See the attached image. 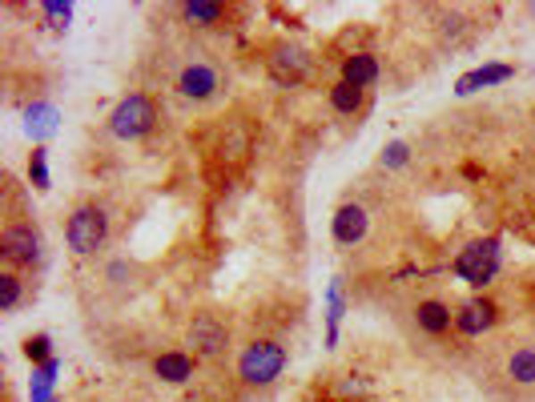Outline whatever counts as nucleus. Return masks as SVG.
<instances>
[{
	"mask_svg": "<svg viewBox=\"0 0 535 402\" xmlns=\"http://www.w3.org/2000/svg\"><path fill=\"white\" fill-rule=\"evenodd\" d=\"M286 362H290V354H286V346L278 338H254L238 354V378L246 386H254V390H266V386H274L282 378Z\"/></svg>",
	"mask_w": 535,
	"mask_h": 402,
	"instance_id": "f257e3e1",
	"label": "nucleus"
},
{
	"mask_svg": "<svg viewBox=\"0 0 535 402\" xmlns=\"http://www.w3.org/2000/svg\"><path fill=\"white\" fill-rule=\"evenodd\" d=\"M105 238H109V214H105V205H97V201H85V205H77L73 214H69L65 241H69V249H73L77 257L97 254V249L105 246Z\"/></svg>",
	"mask_w": 535,
	"mask_h": 402,
	"instance_id": "f03ea898",
	"label": "nucleus"
},
{
	"mask_svg": "<svg viewBox=\"0 0 535 402\" xmlns=\"http://www.w3.org/2000/svg\"><path fill=\"white\" fill-rule=\"evenodd\" d=\"M499 265H503V249H499V241L495 238H475L471 246H463L459 249V257L451 262V273L455 278H463L467 286H475V289H483L487 281L499 273Z\"/></svg>",
	"mask_w": 535,
	"mask_h": 402,
	"instance_id": "7ed1b4c3",
	"label": "nucleus"
},
{
	"mask_svg": "<svg viewBox=\"0 0 535 402\" xmlns=\"http://www.w3.org/2000/svg\"><path fill=\"white\" fill-rule=\"evenodd\" d=\"M157 125V105L149 93H130L117 101V109L109 113V133L121 137V141H141L149 137Z\"/></svg>",
	"mask_w": 535,
	"mask_h": 402,
	"instance_id": "20e7f679",
	"label": "nucleus"
},
{
	"mask_svg": "<svg viewBox=\"0 0 535 402\" xmlns=\"http://www.w3.org/2000/svg\"><path fill=\"white\" fill-rule=\"evenodd\" d=\"M266 72L282 88H294V85H302V80H310L314 56H310L302 45H294V40H274V45L266 48Z\"/></svg>",
	"mask_w": 535,
	"mask_h": 402,
	"instance_id": "39448f33",
	"label": "nucleus"
},
{
	"mask_svg": "<svg viewBox=\"0 0 535 402\" xmlns=\"http://www.w3.org/2000/svg\"><path fill=\"white\" fill-rule=\"evenodd\" d=\"M41 254H45V241L33 222L4 225V233H0V257L9 262V270H29V265L41 262Z\"/></svg>",
	"mask_w": 535,
	"mask_h": 402,
	"instance_id": "423d86ee",
	"label": "nucleus"
},
{
	"mask_svg": "<svg viewBox=\"0 0 535 402\" xmlns=\"http://www.w3.org/2000/svg\"><path fill=\"white\" fill-rule=\"evenodd\" d=\"M222 88H226V77H222L218 64H210V61H189V64H181V72H178V93L186 96V101L205 105V101H213Z\"/></svg>",
	"mask_w": 535,
	"mask_h": 402,
	"instance_id": "0eeeda50",
	"label": "nucleus"
},
{
	"mask_svg": "<svg viewBox=\"0 0 535 402\" xmlns=\"http://www.w3.org/2000/svg\"><path fill=\"white\" fill-rule=\"evenodd\" d=\"M189 346H194V358H222L230 350V326L218 314H197L189 322Z\"/></svg>",
	"mask_w": 535,
	"mask_h": 402,
	"instance_id": "6e6552de",
	"label": "nucleus"
},
{
	"mask_svg": "<svg viewBox=\"0 0 535 402\" xmlns=\"http://www.w3.org/2000/svg\"><path fill=\"white\" fill-rule=\"evenodd\" d=\"M495 322H499V306L483 294L467 297V302L455 310V330H459L463 338H483L487 330H495Z\"/></svg>",
	"mask_w": 535,
	"mask_h": 402,
	"instance_id": "1a4fd4ad",
	"label": "nucleus"
},
{
	"mask_svg": "<svg viewBox=\"0 0 535 402\" xmlns=\"http://www.w3.org/2000/svg\"><path fill=\"white\" fill-rule=\"evenodd\" d=\"M366 225H371V214H366V205H358V201H347V205L334 209V222H330V233L339 246H358V241L366 238Z\"/></svg>",
	"mask_w": 535,
	"mask_h": 402,
	"instance_id": "9d476101",
	"label": "nucleus"
},
{
	"mask_svg": "<svg viewBox=\"0 0 535 402\" xmlns=\"http://www.w3.org/2000/svg\"><path fill=\"white\" fill-rule=\"evenodd\" d=\"M414 326L431 338H443L447 330H455V310L443 297H422V302L414 306Z\"/></svg>",
	"mask_w": 535,
	"mask_h": 402,
	"instance_id": "9b49d317",
	"label": "nucleus"
},
{
	"mask_svg": "<svg viewBox=\"0 0 535 402\" xmlns=\"http://www.w3.org/2000/svg\"><path fill=\"white\" fill-rule=\"evenodd\" d=\"M379 56L371 53V48H355V53L342 56V80L355 88H371L374 80H379Z\"/></svg>",
	"mask_w": 535,
	"mask_h": 402,
	"instance_id": "f8f14e48",
	"label": "nucleus"
},
{
	"mask_svg": "<svg viewBox=\"0 0 535 402\" xmlns=\"http://www.w3.org/2000/svg\"><path fill=\"white\" fill-rule=\"evenodd\" d=\"M511 77H515L511 64H479V69L463 72V77L455 80V93L471 96V93H479V88H487V85H503V80H511Z\"/></svg>",
	"mask_w": 535,
	"mask_h": 402,
	"instance_id": "ddd939ff",
	"label": "nucleus"
},
{
	"mask_svg": "<svg viewBox=\"0 0 535 402\" xmlns=\"http://www.w3.org/2000/svg\"><path fill=\"white\" fill-rule=\"evenodd\" d=\"M154 374L162 378V382L186 386V382H194V358H189L186 350H165L154 358Z\"/></svg>",
	"mask_w": 535,
	"mask_h": 402,
	"instance_id": "4468645a",
	"label": "nucleus"
},
{
	"mask_svg": "<svg viewBox=\"0 0 535 402\" xmlns=\"http://www.w3.org/2000/svg\"><path fill=\"white\" fill-rule=\"evenodd\" d=\"M181 21L194 29H222L230 21V8L218 0H189V4H181Z\"/></svg>",
	"mask_w": 535,
	"mask_h": 402,
	"instance_id": "2eb2a0df",
	"label": "nucleus"
},
{
	"mask_svg": "<svg viewBox=\"0 0 535 402\" xmlns=\"http://www.w3.org/2000/svg\"><path fill=\"white\" fill-rule=\"evenodd\" d=\"M330 109L339 113V117H358V113L366 109V88H355V85H347V80L330 85Z\"/></svg>",
	"mask_w": 535,
	"mask_h": 402,
	"instance_id": "dca6fc26",
	"label": "nucleus"
},
{
	"mask_svg": "<svg viewBox=\"0 0 535 402\" xmlns=\"http://www.w3.org/2000/svg\"><path fill=\"white\" fill-rule=\"evenodd\" d=\"M507 378L515 386H535V346H515L507 354Z\"/></svg>",
	"mask_w": 535,
	"mask_h": 402,
	"instance_id": "f3484780",
	"label": "nucleus"
},
{
	"mask_svg": "<svg viewBox=\"0 0 535 402\" xmlns=\"http://www.w3.org/2000/svg\"><path fill=\"white\" fill-rule=\"evenodd\" d=\"M57 109L53 105H29V113H25V129H29V137H37V141H45V137H53L57 133Z\"/></svg>",
	"mask_w": 535,
	"mask_h": 402,
	"instance_id": "a211bd4d",
	"label": "nucleus"
},
{
	"mask_svg": "<svg viewBox=\"0 0 535 402\" xmlns=\"http://www.w3.org/2000/svg\"><path fill=\"white\" fill-rule=\"evenodd\" d=\"M21 297H25V278L17 270H4L0 273V310L13 314L21 306Z\"/></svg>",
	"mask_w": 535,
	"mask_h": 402,
	"instance_id": "6ab92c4d",
	"label": "nucleus"
},
{
	"mask_svg": "<svg viewBox=\"0 0 535 402\" xmlns=\"http://www.w3.org/2000/svg\"><path fill=\"white\" fill-rule=\"evenodd\" d=\"M25 358L33 362V366H45V362H53V338H49V334L25 338Z\"/></svg>",
	"mask_w": 535,
	"mask_h": 402,
	"instance_id": "aec40b11",
	"label": "nucleus"
},
{
	"mask_svg": "<svg viewBox=\"0 0 535 402\" xmlns=\"http://www.w3.org/2000/svg\"><path fill=\"white\" fill-rule=\"evenodd\" d=\"M29 181H33V189H49V157H45V149H33V157H29Z\"/></svg>",
	"mask_w": 535,
	"mask_h": 402,
	"instance_id": "412c9836",
	"label": "nucleus"
},
{
	"mask_svg": "<svg viewBox=\"0 0 535 402\" xmlns=\"http://www.w3.org/2000/svg\"><path fill=\"white\" fill-rule=\"evenodd\" d=\"M41 16L53 24V29H65V24L73 21V4H65V0H49V4H41Z\"/></svg>",
	"mask_w": 535,
	"mask_h": 402,
	"instance_id": "4be33fe9",
	"label": "nucleus"
},
{
	"mask_svg": "<svg viewBox=\"0 0 535 402\" xmlns=\"http://www.w3.org/2000/svg\"><path fill=\"white\" fill-rule=\"evenodd\" d=\"M411 161V145L406 141H390L387 149H382V169H398Z\"/></svg>",
	"mask_w": 535,
	"mask_h": 402,
	"instance_id": "5701e85b",
	"label": "nucleus"
}]
</instances>
